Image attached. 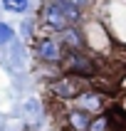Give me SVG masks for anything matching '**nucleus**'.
I'll use <instances>...</instances> for the list:
<instances>
[{"label": "nucleus", "mask_w": 126, "mask_h": 131, "mask_svg": "<svg viewBox=\"0 0 126 131\" xmlns=\"http://www.w3.org/2000/svg\"><path fill=\"white\" fill-rule=\"evenodd\" d=\"M62 32H64V42L69 45V47H82V35L74 27H64Z\"/></svg>", "instance_id": "obj_6"}, {"label": "nucleus", "mask_w": 126, "mask_h": 131, "mask_svg": "<svg viewBox=\"0 0 126 131\" xmlns=\"http://www.w3.org/2000/svg\"><path fill=\"white\" fill-rule=\"evenodd\" d=\"M77 102H79V106H84V109H89V111H99L101 109V99H96L94 94H82Z\"/></svg>", "instance_id": "obj_4"}, {"label": "nucleus", "mask_w": 126, "mask_h": 131, "mask_svg": "<svg viewBox=\"0 0 126 131\" xmlns=\"http://www.w3.org/2000/svg\"><path fill=\"white\" fill-rule=\"evenodd\" d=\"M69 67L77 69V72H89V64L82 59V54H74V52L69 54Z\"/></svg>", "instance_id": "obj_7"}, {"label": "nucleus", "mask_w": 126, "mask_h": 131, "mask_svg": "<svg viewBox=\"0 0 126 131\" xmlns=\"http://www.w3.org/2000/svg\"><path fill=\"white\" fill-rule=\"evenodd\" d=\"M37 54L44 59V62H59L62 52H59V42L52 40V37H42L37 42Z\"/></svg>", "instance_id": "obj_2"}, {"label": "nucleus", "mask_w": 126, "mask_h": 131, "mask_svg": "<svg viewBox=\"0 0 126 131\" xmlns=\"http://www.w3.org/2000/svg\"><path fill=\"white\" fill-rule=\"evenodd\" d=\"M52 92L57 96H62V99H72L74 94H77V79L74 77H64V79H59L52 84Z\"/></svg>", "instance_id": "obj_3"}, {"label": "nucleus", "mask_w": 126, "mask_h": 131, "mask_svg": "<svg viewBox=\"0 0 126 131\" xmlns=\"http://www.w3.org/2000/svg\"><path fill=\"white\" fill-rule=\"evenodd\" d=\"M10 40H13V30L7 27L5 22H0V45H7Z\"/></svg>", "instance_id": "obj_9"}, {"label": "nucleus", "mask_w": 126, "mask_h": 131, "mask_svg": "<svg viewBox=\"0 0 126 131\" xmlns=\"http://www.w3.org/2000/svg\"><path fill=\"white\" fill-rule=\"evenodd\" d=\"M104 126H106V119H104V116H99L94 124H89V129H91V131H104Z\"/></svg>", "instance_id": "obj_10"}, {"label": "nucleus", "mask_w": 126, "mask_h": 131, "mask_svg": "<svg viewBox=\"0 0 126 131\" xmlns=\"http://www.w3.org/2000/svg\"><path fill=\"white\" fill-rule=\"evenodd\" d=\"M69 3H74V5H77V7H82V5H87L89 0H69Z\"/></svg>", "instance_id": "obj_11"}, {"label": "nucleus", "mask_w": 126, "mask_h": 131, "mask_svg": "<svg viewBox=\"0 0 126 131\" xmlns=\"http://www.w3.org/2000/svg\"><path fill=\"white\" fill-rule=\"evenodd\" d=\"M3 5L10 13H22V10H27V0H3Z\"/></svg>", "instance_id": "obj_8"}, {"label": "nucleus", "mask_w": 126, "mask_h": 131, "mask_svg": "<svg viewBox=\"0 0 126 131\" xmlns=\"http://www.w3.org/2000/svg\"><path fill=\"white\" fill-rule=\"evenodd\" d=\"M69 121H72V126L77 131H84L89 126V119H87V114H84V111H72V114H69Z\"/></svg>", "instance_id": "obj_5"}, {"label": "nucleus", "mask_w": 126, "mask_h": 131, "mask_svg": "<svg viewBox=\"0 0 126 131\" xmlns=\"http://www.w3.org/2000/svg\"><path fill=\"white\" fill-rule=\"evenodd\" d=\"M42 20H44V25H47L50 30H57V32H62L64 27L72 25V22L67 20L64 10L59 7L57 0H47V5L42 7Z\"/></svg>", "instance_id": "obj_1"}]
</instances>
